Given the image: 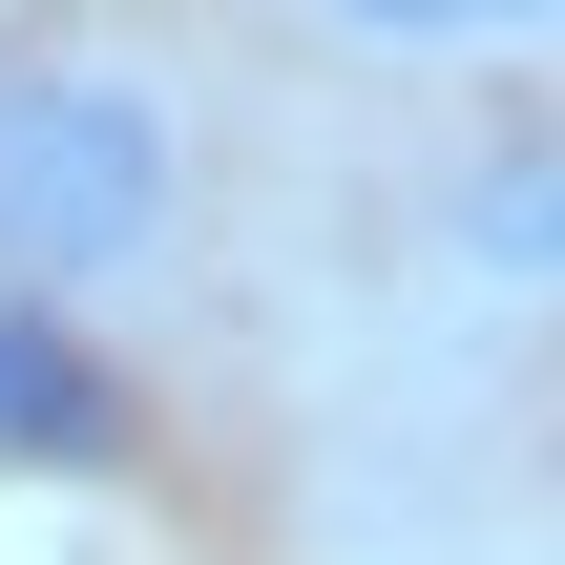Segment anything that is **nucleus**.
Instances as JSON below:
<instances>
[{
  "instance_id": "4",
  "label": "nucleus",
  "mask_w": 565,
  "mask_h": 565,
  "mask_svg": "<svg viewBox=\"0 0 565 565\" xmlns=\"http://www.w3.org/2000/svg\"><path fill=\"white\" fill-rule=\"evenodd\" d=\"M440 231H461V273H503V294H524V273H545V147L461 168V210H440Z\"/></svg>"
},
{
  "instance_id": "2",
  "label": "nucleus",
  "mask_w": 565,
  "mask_h": 565,
  "mask_svg": "<svg viewBox=\"0 0 565 565\" xmlns=\"http://www.w3.org/2000/svg\"><path fill=\"white\" fill-rule=\"evenodd\" d=\"M147 440V377L105 356V294H0V503H84Z\"/></svg>"
},
{
  "instance_id": "3",
  "label": "nucleus",
  "mask_w": 565,
  "mask_h": 565,
  "mask_svg": "<svg viewBox=\"0 0 565 565\" xmlns=\"http://www.w3.org/2000/svg\"><path fill=\"white\" fill-rule=\"evenodd\" d=\"M565 0H315V42H356V63H524Z\"/></svg>"
},
{
  "instance_id": "1",
  "label": "nucleus",
  "mask_w": 565,
  "mask_h": 565,
  "mask_svg": "<svg viewBox=\"0 0 565 565\" xmlns=\"http://www.w3.org/2000/svg\"><path fill=\"white\" fill-rule=\"evenodd\" d=\"M189 231V105L105 42L0 63V294H126Z\"/></svg>"
}]
</instances>
